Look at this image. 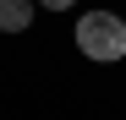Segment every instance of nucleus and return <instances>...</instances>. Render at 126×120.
I'll list each match as a JSON object with an SVG mask.
<instances>
[{
    "instance_id": "obj_1",
    "label": "nucleus",
    "mask_w": 126,
    "mask_h": 120,
    "mask_svg": "<svg viewBox=\"0 0 126 120\" xmlns=\"http://www.w3.org/2000/svg\"><path fill=\"white\" fill-rule=\"evenodd\" d=\"M77 49L88 60H121L126 55V22L115 11H88L77 22Z\"/></svg>"
},
{
    "instance_id": "obj_2",
    "label": "nucleus",
    "mask_w": 126,
    "mask_h": 120,
    "mask_svg": "<svg viewBox=\"0 0 126 120\" xmlns=\"http://www.w3.org/2000/svg\"><path fill=\"white\" fill-rule=\"evenodd\" d=\"M33 6L38 0H0V33H22L33 22Z\"/></svg>"
},
{
    "instance_id": "obj_3",
    "label": "nucleus",
    "mask_w": 126,
    "mask_h": 120,
    "mask_svg": "<svg viewBox=\"0 0 126 120\" xmlns=\"http://www.w3.org/2000/svg\"><path fill=\"white\" fill-rule=\"evenodd\" d=\"M38 6H49V11H71L77 0H38Z\"/></svg>"
}]
</instances>
